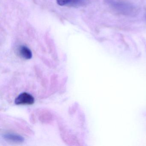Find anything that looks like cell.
Segmentation results:
<instances>
[{
  "mask_svg": "<svg viewBox=\"0 0 146 146\" xmlns=\"http://www.w3.org/2000/svg\"><path fill=\"white\" fill-rule=\"evenodd\" d=\"M3 137L5 140L10 141L16 143H22L24 141V138L22 136L13 133H7Z\"/></svg>",
  "mask_w": 146,
  "mask_h": 146,
  "instance_id": "cell-3",
  "label": "cell"
},
{
  "mask_svg": "<svg viewBox=\"0 0 146 146\" xmlns=\"http://www.w3.org/2000/svg\"><path fill=\"white\" fill-rule=\"evenodd\" d=\"M35 98L31 94L24 92L16 98L15 103L17 105H31L35 103Z\"/></svg>",
  "mask_w": 146,
  "mask_h": 146,
  "instance_id": "cell-2",
  "label": "cell"
},
{
  "mask_svg": "<svg viewBox=\"0 0 146 146\" xmlns=\"http://www.w3.org/2000/svg\"><path fill=\"white\" fill-rule=\"evenodd\" d=\"M83 1V0H56V2L60 6L71 5H80Z\"/></svg>",
  "mask_w": 146,
  "mask_h": 146,
  "instance_id": "cell-5",
  "label": "cell"
},
{
  "mask_svg": "<svg viewBox=\"0 0 146 146\" xmlns=\"http://www.w3.org/2000/svg\"><path fill=\"white\" fill-rule=\"evenodd\" d=\"M19 53L20 55L25 59L29 60L32 58V52L30 48L26 46H20L19 48Z\"/></svg>",
  "mask_w": 146,
  "mask_h": 146,
  "instance_id": "cell-4",
  "label": "cell"
},
{
  "mask_svg": "<svg viewBox=\"0 0 146 146\" xmlns=\"http://www.w3.org/2000/svg\"><path fill=\"white\" fill-rule=\"evenodd\" d=\"M106 3L113 11L124 15H132L135 13V7L131 4L122 0H105Z\"/></svg>",
  "mask_w": 146,
  "mask_h": 146,
  "instance_id": "cell-1",
  "label": "cell"
}]
</instances>
